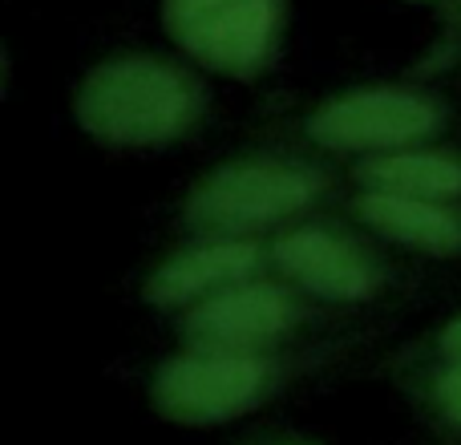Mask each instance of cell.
<instances>
[{
	"label": "cell",
	"instance_id": "1",
	"mask_svg": "<svg viewBox=\"0 0 461 445\" xmlns=\"http://www.w3.org/2000/svg\"><path fill=\"white\" fill-rule=\"evenodd\" d=\"M77 118L102 142H170L199 118V89L175 65L130 57V61L102 65L81 86Z\"/></svg>",
	"mask_w": 461,
	"mask_h": 445
},
{
	"label": "cell",
	"instance_id": "2",
	"mask_svg": "<svg viewBox=\"0 0 461 445\" xmlns=\"http://www.w3.org/2000/svg\"><path fill=\"white\" fill-rule=\"evenodd\" d=\"M167 29L178 45L219 73H255L271 53L276 0H167Z\"/></svg>",
	"mask_w": 461,
	"mask_h": 445
},
{
	"label": "cell",
	"instance_id": "3",
	"mask_svg": "<svg viewBox=\"0 0 461 445\" xmlns=\"http://www.w3.org/2000/svg\"><path fill=\"white\" fill-rule=\"evenodd\" d=\"M267 389V368L251 357H183L167 365L154 381V409L170 422L203 425L223 422L243 409H251Z\"/></svg>",
	"mask_w": 461,
	"mask_h": 445
},
{
	"label": "cell",
	"instance_id": "4",
	"mask_svg": "<svg viewBox=\"0 0 461 445\" xmlns=\"http://www.w3.org/2000/svg\"><path fill=\"white\" fill-rule=\"evenodd\" d=\"M320 178L300 167H230L211 175L186 203V219L207 231H235L300 211Z\"/></svg>",
	"mask_w": 461,
	"mask_h": 445
},
{
	"label": "cell",
	"instance_id": "5",
	"mask_svg": "<svg viewBox=\"0 0 461 445\" xmlns=\"http://www.w3.org/2000/svg\"><path fill=\"white\" fill-rule=\"evenodd\" d=\"M433 126H438V110L425 97L376 89V94H352L324 105L312 118L308 130L316 142L336 146V150H352V146L417 142V138L433 134Z\"/></svg>",
	"mask_w": 461,
	"mask_h": 445
},
{
	"label": "cell",
	"instance_id": "6",
	"mask_svg": "<svg viewBox=\"0 0 461 445\" xmlns=\"http://www.w3.org/2000/svg\"><path fill=\"white\" fill-rule=\"evenodd\" d=\"M287 316H292V308L276 287H243V292H223L203 304L186 324V336L203 349L230 352L279 336Z\"/></svg>",
	"mask_w": 461,
	"mask_h": 445
},
{
	"label": "cell",
	"instance_id": "7",
	"mask_svg": "<svg viewBox=\"0 0 461 445\" xmlns=\"http://www.w3.org/2000/svg\"><path fill=\"white\" fill-rule=\"evenodd\" d=\"M276 259L292 279H300L303 287L320 295H332V300H360L376 287L373 263L324 231H295V235L279 239Z\"/></svg>",
	"mask_w": 461,
	"mask_h": 445
},
{
	"label": "cell",
	"instance_id": "8",
	"mask_svg": "<svg viewBox=\"0 0 461 445\" xmlns=\"http://www.w3.org/2000/svg\"><path fill=\"white\" fill-rule=\"evenodd\" d=\"M259 263V251L251 243H219V247H203V251H186L178 259H170L158 276L150 279L146 295L154 304H183L191 295L219 287L227 279H239Z\"/></svg>",
	"mask_w": 461,
	"mask_h": 445
},
{
	"label": "cell",
	"instance_id": "9",
	"mask_svg": "<svg viewBox=\"0 0 461 445\" xmlns=\"http://www.w3.org/2000/svg\"><path fill=\"white\" fill-rule=\"evenodd\" d=\"M360 219L373 222L376 231L401 239V243L425 247V251H454L461 247V222L441 207L417 199H401V195L373 191L360 199Z\"/></svg>",
	"mask_w": 461,
	"mask_h": 445
},
{
	"label": "cell",
	"instance_id": "10",
	"mask_svg": "<svg viewBox=\"0 0 461 445\" xmlns=\"http://www.w3.org/2000/svg\"><path fill=\"white\" fill-rule=\"evenodd\" d=\"M360 183L384 195H457L461 191V162L449 159H425V154H405V159H381L360 170Z\"/></svg>",
	"mask_w": 461,
	"mask_h": 445
},
{
	"label": "cell",
	"instance_id": "11",
	"mask_svg": "<svg viewBox=\"0 0 461 445\" xmlns=\"http://www.w3.org/2000/svg\"><path fill=\"white\" fill-rule=\"evenodd\" d=\"M438 397L441 405H446V413L454 417V422H461V368H454V373H446L438 381Z\"/></svg>",
	"mask_w": 461,
	"mask_h": 445
},
{
	"label": "cell",
	"instance_id": "12",
	"mask_svg": "<svg viewBox=\"0 0 461 445\" xmlns=\"http://www.w3.org/2000/svg\"><path fill=\"white\" fill-rule=\"evenodd\" d=\"M441 344H446V352H449V357L461 360V320H457L454 328H449V332H446V341H441Z\"/></svg>",
	"mask_w": 461,
	"mask_h": 445
}]
</instances>
